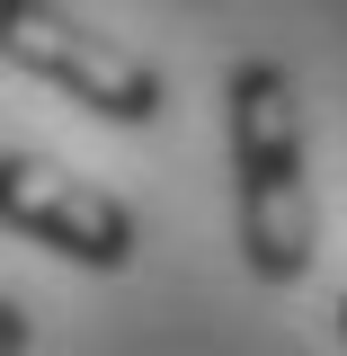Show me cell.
Returning a JSON list of instances; mask_svg holds the SVG:
<instances>
[{
	"mask_svg": "<svg viewBox=\"0 0 347 356\" xmlns=\"http://www.w3.org/2000/svg\"><path fill=\"white\" fill-rule=\"evenodd\" d=\"M223 152H232V232L259 285H303L321 250L312 214V152H303V98L285 63H232L223 81Z\"/></svg>",
	"mask_w": 347,
	"mask_h": 356,
	"instance_id": "6da1fadb",
	"label": "cell"
},
{
	"mask_svg": "<svg viewBox=\"0 0 347 356\" xmlns=\"http://www.w3.org/2000/svg\"><path fill=\"white\" fill-rule=\"evenodd\" d=\"M0 63H18L27 81L63 89L72 107H89L125 134L161 125V107H170L161 72L143 54H125L116 36H98L89 18H72L63 0H0Z\"/></svg>",
	"mask_w": 347,
	"mask_h": 356,
	"instance_id": "7a4b0ae2",
	"label": "cell"
},
{
	"mask_svg": "<svg viewBox=\"0 0 347 356\" xmlns=\"http://www.w3.org/2000/svg\"><path fill=\"white\" fill-rule=\"evenodd\" d=\"M0 232L36 241V250L89 267V276H116V267H134V250H143V222H134L125 196L54 170L45 152H0Z\"/></svg>",
	"mask_w": 347,
	"mask_h": 356,
	"instance_id": "3957f363",
	"label": "cell"
},
{
	"mask_svg": "<svg viewBox=\"0 0 347 356\" xmlns=\"http://www.w3.org/2000/svg\"><path fill=\"white\" fill-rule=\"evenodd\" d=\"M0 356H27V303L0 294Z\"/></svg>",
	"mask_w": 347,
	"mask_h": 356,
	"instance_id": "277c9868",
	"label": "cell"
},
{
	"mask_svg": "<svg viewBox=\"0 0 347 356\" xmlns=\"http://www.w3.org/2000/svg\"><path fill=\"white\" fill-rule=\"evenodd\" d=\"M339 339H347V294H339Z\"/></svg>",
	"mask_w": 347,
	"mask_h": 356,
	"instance_id": "5b68a950",
	"label": "cell"
}]
</instances>
